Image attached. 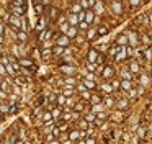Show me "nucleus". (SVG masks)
<instances>
[{"instance_id":"nucleus-1","label":"nucleus","mask_w":152,"mask_h":144,"mask_svg":"<svg viewBox=\"0 0 152 144\" xmlns=\"http://www.w3.org/2000/svg\"><path fill=\"white\" fill-rule=\"evenodd\" d=\"M53 38H54V33H53V29H51V28H46L39 35V41H51Z\"/></svg>"},{"instance_id":"nucleus-2","label":"nucleus","mask_w":152,"mask_h":144,"mask_svg":"<svg viewBox=\"0 0 152 144\" xmlns=\"http://www.w3.org/2000/svg\"><path fill=\"white\" fill-rule=\"evenodd\" d=\"M10 52H12V57H23V54H21V46L17 44V43H13V44H12Z\"/></svg>"},{"instance_id":"nucleus-3","label":"nucleus","mask_w":152,"mask_h":144,"mask_svg":"<svg viewBox=\"0 0 152 144\" xmlns=\"http://www.w3.org/2000/svg\"><path fill=\"white\" fill-rule=\"evenodd\" d=\"M56 44L59 46V48H67V46H69V38H67L66 35L57 36V38H56Z\"/></svg>"},{"instance_id":"nucleus-4","label":"nucleus","mask_w":152,"mask_h":144,"mask_svg":"<svg viewBox=\"0 0 152 144\" xmlns=\"http://www.w3.org/2000/svg\"><path fill=\"white\" fill-rule=\"evenodd\" d=\"M8 23H10V25L13 26L15 29H20V26H21L20 16H15V15H10V16H8Z\"/></svg>"},{"instance_id":"nucleus-5","label":"nucleus","mask_w":152,"mask_h":144,"mask_svg":"<svg viewBox=\"0 0 152 144\" xmlns=\"http://www.w3.org/2000/svg\"><path fill=\"white\" fill-rule=\"evenodd\" d=\"M20 21H21V26H20V31H25V33H26L28 29H30V21H28L26 15L20 16Z\"/></svg>"},{"instance_id":"nucleus-6","label":"nucleus","mask_w":152,"mask_h":144,"mask_svg":"<svg viewBox=\"0 0 152 144\" xmlns=\"http://www.w3.org/2000/svg\"><path fill=\"white\" fill-rule=\"evenodd\" d=\"M18 65L20 67H33V61L28 57H20L18 59Z\"/></svg>"},{"instance_id":"nucleus-7","label":"nucleus","mask_w":152,"mask_h":144,"mask_svg":"<svg viewBox=\"0 0 152 144\" xmlns=\"http://www.w3.org/2000/svg\"><path fill=\"white\" fill-rule=\"evenodd\" d=\"M44 29H46V18H44V16H39V20H38V23H36V31L43 33Z\"/></svg>"},{"instance_id":"nucleus-8","label":"nucleus","mask_w":152,"mask_h":144,"mask_svg":"<svg viewBox=\"0 0 152 144\" xmlns=\"http://www.w3.org/2000/svg\"><path fill=\"white\" fill-rule=\"evenodd\" d=\"M33 8H34V12H36V16H44L43 13H44V5L43 3H36L34 2L33 3Z\"/></svg>"},{"instance_id":"nucleus-9","label":"nucleus","mask_w":152,"mask_h":144,"mask_svg":"<svg viewBox=\"0 0 152 144\" xmlns=\"http://www.w3.org/2000/svg\"><path fill=\"white\" fill-rule=\"evenodd\" d=\"M13 84L18 85V87H20V85H26V84H28V79L23 77V75H18V77L13 79Z\"/></svg>"},{"instance_id":"nucleus-10","label":"nucleus","mask_w":152,"mask_h":144,"mask_svg":"<svg viewBox=\"0 0 152 144\" xmlns=\"http://www.w3.org/2000/svg\"><path fill=\"white\" fill-rule=\"evenodd\" d=\"M17 39H18V41H21V43H26V41H28V33L18 31V33H17Z\"/></svg>"},{"instance_id":"nucleus-11","label":"nucleus","mask_w":152,"mask_h":144,"mask_svg":"<svg viewBox=\"0 0 152 144\" xmlns=\"http://www.w3.org/2000/svg\"><path fill=\"white\" fill-rule=\"evenodd\" d=\"M51 115H53V120H57V118L61 116V107H53Z\"/></svg>"},{"instance_id":"nucleus-12","label":"nucleus","mask_w":152,"mask_h":144,"mask_svg":"<svg viewBox=\"0 0 152 144\" xmlns=\"http://www.w3.org/2000/svg\"><path fill=\"white\" fill-rule=\"evenodd\" d=\"M10 107H12V105H7V103L2 101V103H0V111H2L4 115H8V113H10Z\"/></svg>"},{"instance_id":"nucleus-13","label":"nucleus","mask_w":152,"mask_h":144,"mask_svg":"<svg viewBox=\"0 0 152 144\" xmlns=\"http://www.w3.org/2000/svg\"><path fill=\"white\" fill-rule=\"evenodd\" d=\"M69 23H70V26H77V25H79V18H77V15L70 13V15H69Z\"/></svg>"},{"instance_id":"nucleus-14","label":"nucleus","mask_w":152,"mask_h":144,"mask_svg":"<svg viewBox=\"0 0 152 144\" xmlns=\"http://www.w3.org/2000/svg\"><path fill=\"white\" fill-rule=\"evenodd\" d=\"M41 120H43L44 123H49V121H54V120H53V115H51V111H44V113H43V118H41Z\"/></svg>"},{"instance_id":"nucleus-15","label":"nucleus","mask_w":152,"mask_h":144,"mask_svg":"<svg viewBox=\"0 0 152 144\" xmlns=\"http://www.w3.org/2000/svg\"><path fill=\"white\" fill-rule=\"evenodd\" d=\"M75 35H77V28H75V26H70V28H69V31L66 33V36H67V38H74Z\"/></svg>"},{"instance_id":"nucleus-16","label":"nucleus","mask_w":152,"mask_h":144,"mask_svg":"<svg viewBox=\"0 0 152 144\" xmlns=\"http://www.w3.org/2000/svg\"><path fill=\"white\" fill-rule=\"evenodd\" d=\"M66 101H67V98L64 97L62 93L57 95V105H59V107H64V105H66Z\"/></svg>"},{"instance_id":"nucleus-17","label":"nucleus","mask_w":152,"mask_h":144,"mask_svg":"<svg viewBox=\"0 0 152 144\" xmlns=\"http://www.w3.org/2000/svg\"><path fill=\"white\" fill-rule=\"evenodd\" d=\"M80 136V133L79 131H70V134H69V137H70V141H74V139H77V137Z\"/></svg>"},{"instance_id":"nucleus-18","label":"nucleus","mask_w":152,"mask_h":144,"mask_svg":"<svg viewBox=\"0 0 152 144\" xmlns=\"http://www.w3.org/2000/svg\"><path fill=\"white\" fill-rule=\"evenodd\" d=\"M12 5H13V7H26V3H25L23 0H15Z\"/></svg>"},{"instance_id":"nucleus-19","label":"nucleus","mask_w":152,"mask_h":144,"mask_svg":"<svg viewBox=\"0 0 152 144\" xmlns=\"http://www.w3.org/2000/svg\"><path fill=\"white\" fill-rule=\"evenodd\" d=\"M49 13H51V15H49L51 20H54V18H56V15H57V8H56V7H51V12Z\"/></svg>"},{"instance_id":"nucleus-20","label":"nucleus","mask_w":152,"mask_h":144,"mask_svg":"<svg viewBox=\"0 0 152 144\" xmlns=\"http://www.w3.org/2000/svg\"><path fill=\"white\" fill-rule=\"evenodd\" d=\"M80 10H82V7H80L79 3H75V5H72V12H74V15H75V13H80Z\"/></svg>"},{"instance_id":"nucleus-21","label":"nucleus","mask_w":152,"mask_h":144,"mask_svg":"<svg viewBox=\"0 0 152 144\" xmlns=\"http://www.w3.org/2000/svg\"><path fill=\"white\" fill-rule=\"evenodd\" d=\"M43 48L44 49H51L53 48V41H43Z\"/></svg>"},{"instance_id":"nucleus-22","label":"nucleus","mask_w":152,"mask_h":144,"mask_svg":"<svg viewBox=\"0 0 152 144\" xmlns=\"http://www.w3.org/2000/svg\"><path fill=\"white\" fill-rule=\"evenodd\" d=\"M53 52H54V54H61V52H64V48H59V46H54Z\"/></svg>"},{"instance_id":"nucleus-23","label":"nucleus","mask_w":152,"mask_h":144,"mask_svg":"<svg viewBox=\"0 0 152 144\" xmlns=\"http://www.w3.org/2000/svg\"><path fill=\"white\" fill-rule=\"evenodd\" d=\"M85 20H87V21H92V20H93V13L92 12H87L85 13Z\"/></svg>"},{"instance_id":"nucleus-24","label":"nucleus","mask_w":152,"mask_h":144,"mask_svg":"<svg viewBox=\"0 0 152 144\" xmlns=\"http://www.w3.org/2000/svg\"><path fill=\"white\" fill-rule=\"evenodd\" d=\"M72 116H74L72 113H64V115H62V120H64V121H69Z\"/></svg>"},{"instance_id":"nucleus-25","label":"nucleus","mask_w":152,"mask_h":144,"mask_svg":"<svg viewBox=\"0 0 152 144\" xmlns=\"http://www.w3.org/2000/svg\"><path fill=\"white\" fill-rule=\"evenodd\" d=\"M56 129H57V131H66V129H67V124H66V123H62V124H59V126H57Z\"/></svg>"},{"instance_id":"nucleus-26","label":"nucleus","mask_w":152,"mask_h":144,"mask_svg":"<svg viewBox=\"0 0 152 144\" xmlns=\"http://www.w3.org/2000/svg\"><path fill=\"white\" fill-rule=\"evenodd\" d=\"M0 75H7V71H5V65L0 64Z\"/></svg>"},{"instance_id":"nucleus-27","label":"nucleus","mask_w":152,"mask_h":144,"mask_svg":"<svg viewBox=\"0 0 152 144\" xmlns=\"http://www.w3.org/2000/svg\"><path fill=\"white\" fill-rule=\"evenodd\" d=\"M4 31H5V25L0 23V36H4Z\"/></svg>"},{"instance_id":"nucleus-28","label":"nucleus","mask_w":152,"mask_h":144,"mask_svg":"<svg viewBox=\"0 0 152 144\" xmlns=\"http://www.w3.org/2000/svg\"><path fill=\"white\" fill-rule=\"evenodd\" d=\"M80 7H83V8H88V7H92V2H83Z\"/></svg>"},{"instance_id":"nucleus-29","label":"nucleus","mask_w":152,"mask_h":144,"mask_svg":"<svg viewBox=\"0 0 152 144\" xmlns=\"http://www.w3.org/2000/svg\"><path fill=\"white\" fill-rule=\"evenodd\" d=\"M62 71H66V72H72V69H70V65H62Z\"/></svg>"},{"instance_id":"nucleus-30","label":"nucleus","mask_w":152,"mask_h":144,"mask_svg":"<svg viewBox=\"0 0 152 144\" xmlns=\"http://www.w3.org/2000/svg\"><path fill=\"white\" fill-rule=\"evenodd\" d=\"M66 84H74V79H72V77L66 79Z\"/></svg>"},{"instance_id":"nucleus-31","label":"nucleus","mask_w":152,"mask_h":144,"mask_svg":"<svg viewBox=\"0 0 152 144\" xmlns=\"http://www.w3.org/2000/svg\"><path fill=\"white\" fill-rule=\"evenodd\" d=\"M88 59H92V61H93V59H95V52H90V54H88Z\"/></svg>"},{"instance_id":"nucleus-32","label":"nucleus","mask_w":152,"mask_h":144,"mask_svg":"<svg viewBox=\"0 0 152 144\" xmlns=\"http://www.w3.org/2000/svg\"><path fill=\"white\" fill-rule=\"evenodd\" d=\"M2 43H4V36H0V44H2Z\"/></svg>"}]
</instances>
